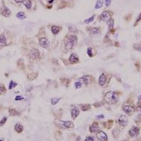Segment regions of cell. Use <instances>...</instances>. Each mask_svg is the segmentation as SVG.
<instances>
[{
	"label": "cell",
	"instance_id": "obj_38",
	"mask_svg": "<svg viewBox=\"0 0 141 141\" xmlns=\"http://www.w3.org/2000/svg\"><path fill=\"white\" fill-rule=\"evenodd\" d=\"M16 3H18V4H20V3H23V0H14Z\"/></svg>",
	"mask_w": 141,
	"mask_h": 141
},
{
	"label": "cell",
	"instance_id": "obj_35",
	"mask_svg": "<svg viewBox=\"0 0 141 141\" xmlns=\"http://www.w3.org/2000/svg\"><path fill=\"white\" fill-rule=\"evenodd\" d=\"M6 119H7V118H4L2 119V120L0 121V125H4L5 122H6Z\"/></svg>",
	"mask_w": 141,
	"mask_h": 141
},
{
	"label": "cell",
	"instance_id": "obj_9",
	"mask_svg": "<svg viewBox=\"0 0 141 141\" xmlns=\"http://www.w3.org/2000/svg\"><path fill=\"white\" fill-rule=\"evenodd\" d=\"M97 139H99V140L100 141H107V133H105L104 132H101V131H100V132H98V133H97Z\"/></svg>",
	"mask_w": 141,
	"mask_h": 141
},
{
	"label": "cell",
	"instance_id": "obj_41",
	"mask_svg": "<svg viewBox=\"0 0 141 141\" xmlns=\"http://www.w3.org/2000/svg\"><path fill=\"white\" fill-rule=\"evenodd\" d=\"M53 2V0H49V3H52Z\"/></svg>",
	"mask_w": 141,
	"mask_h": 141
},
{
	"label": "cell",
	"instance_id": "obj_22",
	"mask_svg": "<svg viewBox=\"0 0 141 141\" xmlns=\"http://www.w3.org/2000/svg\"><path fill=\"white\" fill-rule=\"evenodd\" d=\"M23 3L27 9L30 10V8H31V1H30V0H23Z\"/></svg>",
	"mask_w": 141,
	"mask_h": 141
},
{
	"label": "cell",
	"instance_id": "obj_40",
	"mask_svg": "<svg viewBox=\"0 0 141 141\" xmlns=\"http://www.w3.org/2000/svg\"><path fill=\"white\" fill-rule=\"evenodd\" d=\"M139 101H140V102H141V95L139 97Z\"/></svg>",
	"mask_w": 141,
	"mask_h": 141
},
{
	"label": "cell",
	"instance_id": "obj_4",
	"mask_svg": "<svg viewBox=\"0 0 141 141\" xmlns=\"http://www.w3.org/2000/svg\"><path fill=\"white\" fill-rule=\"evenodd\" d=\"M119 125H120L121 127H125L128 124V118L125 115H120L118 119Z\"/></svg>",
	"mask_w": 141,
	"mask_h": 141
},
{
	"label": "cell",
	"instance_id": "obj_8",
	"mask_svg": "<svg viewBox=\"0 0 141 141\" xmlns=\"http://www.w3.org/2000/svg\"><path fill=\"white\" fill-rule=\"evenodd\" d=\"M30 56L33 59H37L40 56V53H39L38 49H32L30 51Z\"/></svg>",
	"mask_w": 141,
	"mask_h": 141
},
{
	"label": "cell",
	"instance_id": "obj_16",
	"mask_svg": "<svg viewBox=\"0 0 141 141\" xmlns=\"http://www.w3.org/2000/svg\"><path fill=\"white\" fill-rule=\"evenodd\" d=\"M74 47H75V45L71 43L69 39L67 38V40L65 41V49H66L67 50H70V49H72Z\"/></svg>",
	"mask_w": 141,
	"mask_h": 141
},
{
	"label": "cell",
	"instance_id": "obj_27",
	"mask_svg": "<svg viewBox=\"0 0 141 141\" xmlns=\"http://www.w3.org/2000/svg\"><path fill=\"white\" fill-rule=\"evenodd\" d=\"M15 87H16V83L14 81H11L10 82V86H9V89H12L14 88Z\"/></svg>",
	"mask_w": 141,
	"mask_h": 141
},
{
	"label": "cell",
	"instance_id": "obj_15",
	"mask_svg": "<svg viewBox=\"0 0 141 141\" xmlns=\"http://www.w3.org/2000/svg\"><path fill=\"white\" fill-rule=\"evenodd\" d=\"M89 33H90V35H92V36H94V35H98L100 33V29L98 27H93V28H91L90 30H89Z\"/></svg>",
	"mask_w": 141,
	"mask_h": 141
},
{
	"label": "cell",
	"instance_id": "obj_7",
	"mask_svg": "<svg viewBox=\"0 0 141 141\" xmlns=\"http://www.w3.org/2000/svg\"><path fill=\"white\" fill-rule=\"evenodd\" d=\"M107 75H106V74H101L100 78H99V84H100V86H101V87L105 86L106 83H107Z\"/></svg>",
	"mask_w": 141,
	"mask_h": 141
},
{
	"label": "cell",
	"instance_id": "obj_29",
	"mask_svg": "<svg viewBox=\"0 0 141 141\" xmlns=\"http://www.w3.org/2000/svg\"><path fill=\"white\" fill-rule=\"evenodd\" d=\"M141 21V13L139 14V16H138V17H137V19H136V21H135V23H134V26H136L137 24H138V23H139V22H140Z\"/></svg>",
	"mask_w": 141,
	"mask_h": 141
},
{
	"label": "cell",
	"instance_id": "obj_13",
	"mask_svg": "<svg viewBox=\"0 0 141 141\" xmlns=\"http://www.w3.org/2000/svg\"><path fill=\"white\" fill-rule=\"evenodd\" d=\"M69 61H70L71 63H77L78 61H79V57L78 55L75 54V53H73V54H71L70 57H69Z\"/></svg>",
	"mask_w": 141,
	"mask_h": 141
},
{
	"label": "cell",
	"instance_id": "obj_37",
	"mask_svg": "<svg viewBox=\"0 0 141 141\" xmlns=\"http://www.w3.org/2000/svg\"><path fill=\"white\" fill-rule=\"evenodd\" d=\"M23 97H21V96H17V97H16V100H23Z\"/></svg>",
	"mask_w": 141,
	"mask_h": 141
},
{
	"label": "cell",
	"instance_id": "obj_36",
	"mask_svg": "<svg viewBox=\"0 0 141 141\" xmlns=\"http://www.w3.org/2000/svg\"><path fill=\"white\" fill-rule=\"evenodd\" d=\"M86 141H94V140H93V139L92 137H87Z\"/></svg>",
	"mask_w": 141,
	"mask_h": 141
},
{
	"label": "cell",
	"instance_id": "obj_25",
	"mask_svg": "<svg viewBox=\"0 0 141 141\" xmlns=\"http://www.w3.org/2000/svg\"><path fill=\"white\" fill-rule=\"evenodd\" d=\"M90 107H91V106L90 105H81V109L82 110V111H87V110L90 109Z\"/></svg>",
	"mask_w": 141,
	"mask_h": 141
},
{
	"label": "cell",
	"instance_id": "obj_14",
	"mask_svg": "<svg viewBox=\"0 0 141 141\" xmlns=\"http://www.w3.org/2000/svg\"><path fill=\"white\" fill-rule=\"evenodd\" d=\"M79 114H80V110L78 109L77 107H74L72 111H71V117H72L73 119H75L79 115Z\"/></svg>",
	"mask_w": 141,
	"mask_h": 141
},
{
	"label": "cell",
	"instance_id": "obj_17",
	"mask_svg": "<svg viewBox=\"0 0 141 141\" xmlns=\"http://www.w3.org/2000/svg\"><path fill=\"white\" fill-rule=\"evenodd\" d=\"M61 125H63V126L65 127H68V128H71L74 126V124L71 121H60Z\"/></svg>",
	"mask_w": 141,
	"mask_h": 141
},
{
	"label": "cell",
	"instance_id": "obj_24",
	"mask_svg": "<svg viewBox=\"0 0 141 141\" xmlns=\"http://www.w3.org/2000/svg\"><path fill=\"white\" fill-rule=\"evenodd\" d=\"M16 17H17V18H19V19H24L25 17H26V16H25V14H24V12H23V11L18 12V13L16 14Z\"/></svg>",
	"mask_w": 141,
	"mask_h": 141
},
{
	"label": "cell",
	"instance_id": "obj_11",
	"mask_svg": "<svg viewBox=\"0 0 141 141\" xmlns=\"http://www.w3.org/2000/svg\"><path fill=\"white\" fill-rule=\"evenodd\" d=\"M0 12H1V14H2L3 16H6V17L10 16H11V11H10V10L8 9L6 6H3L2 8H1V11H0Z\"/></svg>",
	"mask_w": 141,
	"mask_h": 141
},
{
	"label": "cell",
	"instance_id": "obj_12",
	"mask_svg": "<svg viewBox=\"0 0 141 141\" xmlns=\"http://www.w3.org/2000/svg\"><path fill=\"white\" fill-rule=\"evenodd\" d=\"M91 76H88V75H85V76H83V77H81L80 79V81L81 82L82 84L84 85H88L89 83H90V81H91Z\"/></svg>",
	"mask_w": 141,
	"mask_h": 141
},
{
	"label": "cell",
	"instance_id": "obj_6",
	"mask_svg": "<svg viewBox=\"0 0 141 141\" xmlns=\"http://www.w3.org/2000/svg\"><path fill=\"white\" fill-rule=\"evenodd\" d=\"M39 44L44 49H47L49 48V40L46 37H41V38L39 39Z\"/></svg>",
	"mask_w": 141,
	"mask_h": 141
},
{
	"label": "cell",
	"instance_id": "obj_31",
	"mask_svg": "<svg viewBox=\"0 0 141 141\" xmlns=\"http://www.w3.org/2000/svg\"><path fill=\"white\" fill-rule=\"evenodd\" d=\"M137 111L139 112V114L141 115V103L140 102H139L138 105H137Z\"/></svg>",
	"mask_w": 141,
	"mask_h": 141
},
{
	"label": "cell",
	"instance_id": "obj_39",
	"mask_svg": "<svg viewBox=\"0 0 141 141\" xmlns=\"http://www.w3.org/2000/svg\"><path fill=\"white\" fill-rule=\"evenodd\" d=\"M97 118H104V116H103V115H99V116H97Z\"/></svg>",
	"mask_w": 141,
	"mask_h": 141
},
{
	"label": "cell",
	"instance_id": "obj_20",
	"mask_svg": "<svg viewBox=\"0 0 141 141\" xmlns=\"http://www.w3.org/2000/svg\"><path fill=\"white\" fill-rule=\"evenodd\" d=\"M107 25H108V28H109V30H114V21L113 18H110L109 20L107 21Z\"/></svg>",
	"mask_w": 141,
	"mask_h": 141
},
{
	"label": "cell",
	"instance_id": "obj_30",
	"mask_svg": "<svg viewBox=\"0 0 141 141\" xmlns=\"http://www.w3.org/2000/svg\"><path fill=\"white\" fill-rule=\"evenodd\" d=\"M81 86H82V83L80 81H77V82H75V88H80Z\"/></svg>",
	"mask_w": 141,
	"mask_h": 141
},
{
	"label": "cell",
	"instance_id": "obj_32",
	"mask_svg": "<svg viewBox=\"0 0 141 141\" xmlns=\"http://www.w3.org/2000/svg\"><path fill=\"white\" fill-rule=\"evenodd\" d=\"M92 48H88L87 49V55H89V57H92L93 56V54H92Z\"/></svg>",
	"mask_w": 141,
	"mask_h": 141
},
{
	"label": "cell",
	"instance_id": "obj_2",
	"mask_svg": "<svg viewBox=\"0 0 141 141\" xmlns=\"http://www.w3.org/2000/svg\"><path fill=\"white\" fill-rule=\"evenodd\" d=\"M123 111L125 112V114H128V115H132L133 113L135 112V107L131 104H128V103H125L123 105L122 107Z\"/></svg>",
	"mask_w": 141,
	"mask_h": 141
},
{
	"label": "cell",
	"instance_id": "obj_23",
	"mask_svg": "<svg viewBox=\"0 0 141 141\" xmlns=\"http://www.w3.org/2000/svg\"><path fill=\"white\" fill-rule=\"evenodd\" d=\"M102 6H103V0H97L96 5H95V9L96 10L100 9Z\"/></svg>",
	"mask_w": 141,
	"mask_h": 141
},
{
	"label": "cell",
	"instance_id": "obj_10",
	"mask_svg": "<svg viewBox=\"0 0 141 141\" xmlns=\"http://www.w3.org/2000/svg\"><path fill=\"white\" fill-rule=\"evenodd\" d=\"M89 131L90 132H100V126H99V124L97 122H93L92 124V125L89 128Z\"/></svg>",
	"mask_w": 141,
	"mask_h": 141
},
{
	"label": "cell",
	"instance_id": "obj_19",
	"mask_svg": "<svg viewBox=\"0 0 141 141\" xmlns=\"http://www.w3.org/2000/svg\"><path fill=\"white\" fill-rule=\"evenodd\" d=\"M6 44V38H5V35H1L0 36V48L4 47Z\"/></svg>",
	"mask_w": 141,
	"mask_h": 141
},
{
	"label": "cell",
	"instance_id": "obj_33",
	"mask_svg": "<svg viewBox=\"0 0 141 141\" xmlns=\"http://www.w3.org/2000/svg\"><path fill=\"white\" fill-rule=\"evenodd\" d=\"M5 87L3 86L2 84H0V93H5Z\"/></svg>",
	"mask_w": 141,
	"mask_h": 141
},
{
	"label": "cell",
	"instance_id": "obj_26",
	"mask_svg": "<svg viewBox=\"0 0 141 141\" xmlns=\"http://www.w3.org/2000/svg\"><path fill=\"white\" fill-rule=\"evenodd\" d=\"M94 17H95V15H93V16H91V17H89V18L86 19V20L84 21L85 23H92L93 21V19H94Z\"/></svg>",
	"mask_w": 141,
	"mask_h": 141
},
{
	"label": "cell",
	"instance_id": "obj_1",
	"mask_svg": "<svg viewBox=\"0 0 141 141\" xmlns=\"http://www.w3.org/2000/svg\"><path fill=\"white\" fill-rule=\"evenodd\" d=\"M104 100L108 104H115L119 100L118 93L114 91L107 92L104 95Z\"/></svg>",
	"mask_w": 141,
	"mask_h": 141
},
{
	"label": "cell",
	"instance_id": "obj_5",
	"mask_svg": "<svg viewBox=\"0 0 141 141\" xmlns=\"http://www.w3.org/2000/svg\"><path fill=\"white\" fill-rule=\"evenodd\" d=\"M129 136L132 137V138H135V137L139 136V128L137 127V126H132L131 129L129 130Z\"/></svg>",
	"mask_w": 141,
	"mask_h": 141
},
{
	"label": "cell",
	"instance_id": "obj_34",
	"mask_svg": "<svg viewBox=\"0 0 141 141\" xmlns=\"http://www.w3.org/2000/svg\"><path fill=\"white\" fill-rule=\"evenodd\" d=\"M111 1L112 0H105V5H106V6L107 7L110 6V5H111Z\"/></svg>",
	"mask_w": 141,
	"mask_h": 141
},
{
	"label": "cell",
	"instance_id": "obj_18",
	"mask_svg": "<svg viewBox=\"0 0 141 141\" xmlns=\"http://www.w3.org/2000/svg\"><path fill=\"white\" fill-rule=\"evenodd\" d=\"M60 30H61V28L58 27V26H55V25H53L52 27H51V31H52V33L54 35H56L58 34L60 32Z\"/></svg>",
	"mask_w": 141,
	"mask_h": 141
},
{
	"label": "cell",
	"instance_id": "obj_3",
	"mask_svg": "<svg viewBox=\"0 0 141 141\" xmlns=\"http://www.w3.org/2000/svg\"><path fill=\"white\" fill-rule=\"evenodd\" d=\"M112 16V12L109 11H105L102 13L100 14V21H104V22H107L111 18Z\"/></svg>",
	"mask_w": 141,
	"mask_h": 141
},
{
	"label": "cell",
	"instance_id": "obj_28",
	"mask_svg": "<svg viewBox=\"0 0 141 141\" xmlns=\"http://www.w3.org/2000/svg\"><path fill=\"white\" fill-rule=\"evenodd\" d=\"M60 100L61 99L60 98H55V99H52L51 100V103H52V105H55L58 101H60Z\"/></svg>",
	"mask_w": 141,
	"mask_h": 141
},
{
	"label": "cell",
	"instance_id": "obj_21",
	"mask_svg": "<svg viewBox=\"0 0 141 141\" xmlns=\"http://www.w3.org/2000/svg\"><path fill=\"white\" fill-rule=\"evenodd\" d=\"M15 130H16V132H18V133H20V132H23V126L22 125H20V124H16V126H15Z\"/></svg>",
	"mask_w": 141,
	"mask_h": 141
}]
</instances>
